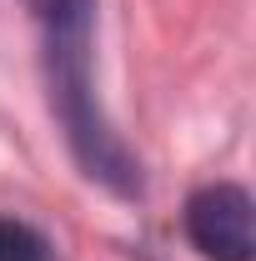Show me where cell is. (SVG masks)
<instances>
[{"mask_svg": "<svg viewBox=\"0 0 256 261\" xmlns=\"http://www.w3.org/2000/svg\"><path fill=\"white\" fill-rule=\"evenodd\" d=\"M50 25V106L65 121V136L75 146L81 166L116 191H136V166L121 151V141L106 130L91 96V0H50L40 10Z\"/></svg>", "mask_w": 256, "mask_h": 261, "instance_id": "cell-1", "label": "cell"}, {"mask_svg": "<svg viewBox=\"0 0 256 261\" xmlns=\"http://www.w3.org/2000/svg\"><path fill=\"white\" fill-rule=\"evenodd\" d=\"M186 236L206 261H251L256 251V211L251 196L231 181H216L191 196L186 206Z\"/></svg>", "mask_w": 256, "mask_h": 261, "instance_id": "cell-2", "label": "cell"}, {"mask_svg": "<svg viewBox=\"0 0 256 261\" xmlns=\"http://www.w3.org/2000/svg\"><path fill=\"white\" fill-rule=\"evenodd\" d=\"M0 261H50V246H45V236L31 231L25 221L0 216Z\"/></svg>", "mask_w": 256, "mask_h": 261, "instance_id": "cell-3", "label": "cell"}, {"mask_svg": "<svg viewBox=\"0 0 256 261\" xmlns=\"http://www.w3.org/2000/svg\"><path fill=\"white\" fill-rule=\"evenodd\" d=\"M31 5H35V10H50V0H31Z\"/></svg>", "mask_w": 256, "mask_h": 261, "instance_id": "cell-4", "label": "cell"}]
</instances>
